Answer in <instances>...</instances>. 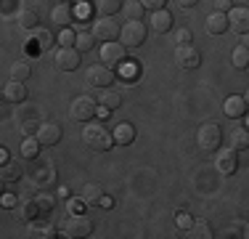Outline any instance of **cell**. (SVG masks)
<instances>
[{
  "instance_id": "cell-1",
  "label": "cell",
  "mask_w": 249,
  "mask_h": 239,
  "mask_svg": "<svg viewBox=\"0 0 249 239\" xmlns=\"http://www.w3.org/2000/svg\"><path fill=\"white\" fill-rule=\"evenodd\" d=\"M82 143H85L90 152H109L114 146V133L109 128H104L101 122H90L82 130Z\"/></svg>"
},
{
  "instance_id": "cell-2",
  "label": "cell",
  "mask_w": 249,
  "mask_h": 239,
  "mask_svg": "<svg viewBox=\"0 0 249 239\" xmlns=\"http://www.w3.org/2000/svg\"><path fill=\"white\" fill-rule=\"evenodd\" d=\"M96 115H98V99H93V96H77L69 106V117L74 122H90Z\"/></svg>"
},
{
  "instance_id": "cell-3",
  "label": "cell",
  "mask_w": 249,
  "mask_h": 239,
  "mask_svg": "<svg viewBox=\"0 0 249 239\" xmlns=\"http://www.w3.org/2000/svg\"><path fill=\"white\" fill-rule=\"evenodd\" d=\"M196 143H199V149H204V152H215V149H220V143H223V130H220V125H217V122H204V125H199V130H196Z\"/></svg>"
},
{
  "instance_id": "cell-4",
  "label": "cell",
  "mask_w": 249,
  "mask_h": 239,
  "mask_svg": "<svg viewBox=\"0 0 249 239\" xmlns=\"http://www.w3.org/2000/svg\"><path fill=\"white\" fill-rule=\"evenodd\" d=\"M124 59H127V48H124L122 43H117V40H111V43H101L98 61L104 64V67H109V69L122 67Z\"/></svg>"
},
{
  "instance_id": "cell-5",
  "label": "cell",
  "mask_w": 249,
  "mask_h": 239,
  "mask_svg": "<svg viewBox=\"0 0 249 239\" xmlns=\"http://www.w3.org/2000/svg\"><path fill=\"white\" fill-rule=\"evenodd\" d=\"M93 234V220L82 213H72L64 220V237L69 239H80V237H90Z\"/></svg>"
},
{
  "instance_id": "cell-6",
  "label": "cell",
  "mask_w": 249,
  "mask_h": 239,
  "mask_svg": "<svg viewBox=\"0 0 249 239\" xmlns=\"http://www.w3.org/2000/svg\"><path fill=\"white\" fill-rule=\"evenodd\" d=\"M90 32L96 35V40H101V43H111V40H120L122 27L111 19V16H98V19L93 21Z\"/></svg>"
},
{
  "instance_id": "cell-7",
  "label": "cell",
  "mask_w": 249,
  "mask_h": 239,
  "mask_svg": "<svg viewBox=\"0 0 249 239\" xmlns=\"http://www.w3.org/2000/svg\"><path fill=\"white\" fill-rule=\"evenodd\" d=\"M53 64L61 72H74L80 67V51L74 45H61L58 51H53Z\"/></svg>"
},
{
  "instance_id": "cell-8",
  "label": "cell",
  "mask_w": 249,
  "mask_h": 239,
  "mask_svg": "<svg viewBox=\"0 0 249 239\" xmlns=\"http://www.w3.org/2000/svg\"><path fill=\"white\" fill-rule=\"evenodd\" d=\"M85 80H88V85H93V88H111L114 85V69H109V67H104V64H93L90 69L85 72Z\"/></svg>"
},
{
  "instance_id": "cell-9",
  "label": "cell",
  "mask_w": 249,
  "mask_h": 239,
  "mask_svg": "<svg viewBox=\"0 0 249 239\" xmlns=\"http://www.w3.org/2000/svg\"><path fill=\"white\" fill-rule=\"evenodd\" d=\"M120 40L124 48H138L146 43V27L143 21H127L120 32Z\"/></svg>"
},
{
  "instance_id": "cell-10",
  "label": "cell",
  "mask_w": 249,
  "mask_h": 239,
  "mask_svg": "<svg viewBox=\"0 0 249 239\" xmlns=\"http://www.w3.org/2000/svg\"><path fill=\"white\" fill-rule=\"evenodd\" d=\"M215 170L220 173V176H233L236 170H239V154H236V149H217L215 154Z\"/></svg>"
},
{
  "instance_id": "cell-11",
  "label": "cell",
  "mask_w": 249,
  "mask_h": 239,
  "mask_svg": "<svg viewBox=\"0 0 249 239\" xmlns=\"http://www.w3.org/2000/svg\"><path fill=\"white\" fill-rule=\"evenodd\" d=\"M175 61L180 69H196L201 64V53L194 45H178L175 48Z\"/></svg>"
},
{
  "instance_id": "cell-12",
  "label": "cell",
  "mask_w": 249,
  "mask_h": 239,
  "mask_svg": "<svg viewBox=\"0 0 249 239\" xmlns=\"http://www.w3.org/2000/svg\"><path fill=\"white\" fill-rule=\"evenodd\" d=\"M228 27L239 35L249 32V8L247 5H233V8L228 11Z\"/></svg>"
},
{
  "instance_id": "cell-13",
  "label": "cell",
  "mask_w": 249,
  "mask_h": 239,
  "mask_svg": "<svg viewBox=\"0 0 249 239\" xmlns=\"http://www.w3.org/2000/svg\"><path fill=\"white\" fill-rule=\"evenodd\" d=\"M61 125H56V122H43L40 125V130H37V141L43 143V146H56L58 141H61Z\"/></svg>"
},
{
  "instance_id": "cell-14",
  "label": "cell",
  "mask_w": 249,
  "mask_h": 239,
  "mask_svg": "<svg viewBox=\"0 0 249 239\" xmlns=\"http://www.w3.org/2000/svg\"><path fill=\"white\" fill-rule=\"evenodd\" d=\"M247 109H249V106H247V99H244V96H228V99H225V104H223L225 117H231V120L244 117Z\"/></svg>"
},
{
  "instance_id": "cell-15",
  "label": "cell",
  "mask_w": 249,
  "mask_h": 239,
  "mask_svg": "<svg viewBox=\"0 0 249 239\" xmlns=\"http://www.w3.org/2000/svg\"><path fill=\"white\" fill-rule=\"evenodd\" d=\"M151 29L159 35L170 32L173 29V14L167 8H159V11H151Z\"/></svg>"
},
{
  "instance_id": "cell-16",
  "label": "cell",
  "mask_w": 249,
  "mask_h": 239,
  "mask_svg": "<svg viewBox=\"0 0 249 239\" xmlns=\"http://www.w3.org/2000/svg\"><path fill=\"white\" fill-rule=\"evenodd\" d=\"M3 99L8 101V104H21V101L27 99V88H24V82H19V80L5 82V85H3Z\"/></svg>"
},
{
  "instance_id": "cell-17",
  "label": "cell",
  "mask_w": 249,
  "mask_h": 239,
  "mask_svg": "<svg viewBox=\"0 0 249 239\" xmlns=\"http://www.w3.org/2000/svg\"><path fill=\"white\" fill-rule=\"evenodd\" d=\"M204 27H207V32H210V35L228 32V14H223V11H212V14L207 16Z\"/></svg>"
},
{
  "instance_id": "cell-18",
  "label": "cell",
  "mask_w": 249,
  "mask_h": 239,
  "mask_svg": "<svg viewBox=\"0 0 249 239\" xmlns=\"http://www.w3.org/2000/svg\"><path fill=\"white\" fill-rule=\"evenodd\" d=\"M40 215H43V210H40V205H37V199H24V202H19L16 205V218H21V220H37Z\"/></svg>"
},
{
  "instance_id": "cell-19",
  "label": "cell",
  "mask_w": 249,
  "mask_h": 239,
  "mask_svg": "<svg viewBox=\"0 0 249 239\" xmlns=\"http://www.w3.org/2000/svg\"><path fill=\"white\" fill-rule=\"evenodd\" d=\"M74 16H77V14H74V8H72L69 3H58L56 8L51 11V19L56 21L58 27H69V24L74 21Z\"/></svg>"
},
{
  "instance_id": "cell-20",
  "label": "cell",
  "mask_w": 249,
  "mask_h": 239,
  "mask_svg": "<svg viewBox=\"0 0 249 239\" xmlns=\"http://www.w3.org/2000/svg\"><path fill=\"white\" fill-rule=\"evenodd\" d=\"M98 106H104V109L114 112L122 106V96L114 91V88H101V96H98Z\"/></svg>"
},
{
  "instance_id": "cell-21",
  "label": "cell",
  "mask_w": 249,
  "mask_h": 239,
  "mask_svg": "<svg viewBox=\"0 0 249 239\" xmlns=\"http://www.w3.org/2000/svg\"><path fill=\"white\" fill-rule=\"evenodd\" d=\"M111 133H114V143H122V146H127V143L135 141V128L130 122H117Z\"/></svg>"
},
{
  "instance_id": "cell-22",
  "label": "cell",
  "mask_w": 249,
  "mask_h": 239,
  "mask_svg": "<svg viewBox=\"0 0 249 239\" xmlns=\"http://www.w3.org/2000/svg\"><path fill=\"white\" fill-rule=\"evenodd\" d=\"M122 11H124V16H127V21H143V14L149 8H146L141 0H124Z\"/></svg>"
},
{
  "instance_id": "cell-23",
  "label": "cell",
  "mask_w": 249,
  "mask_h": 239,
  "mask_svg": "<svg viewBox=\"0 0 249 239\" xmlns=\"http://www.w3.org/2000/svg\"><path fill=\"white\" fill-rule=\"evenodd\" d=\"M29 43H37L40 51H48V48H51L53 43H56V38H53L51 29L37 27V29H32V38H29Z\"/></svg>"
},
{
  "instance_id": "cell-24",
  "label": "cell",
  "mask_w": 249,
  "mask_h": 239,
  "mask_svg": "<svg viewBox=\"0 0 249 239\" xmlns=\"http://www.w3.org/2000/svg\"><path fill=\"white\" fill-rule=\"evenodd\" d=\"M188 237L191 239H212L215 234H212V229H210V223H207V220H194L191 223V229L186 231Z\"/></svg>"
},
{
  "instance_id": "cell-25",
  "label": "cell",
  "mask_w": 249,
  "mask_h": 239,
  "mask_svg": "<svg viewBox=\"0 0 249 239\" xmlns=\"http://www.w3.org/2000/svg\"><path fill=\"white\" fill-rule=\"evenodd\" d=\"M80 197L88 202V205H98L101 197H104V189H101L98 183H85V186H82V191H80Z\"/></svg>"
},
{
  "instance_id": "cell-26",
  "label": "cell",
  "mask_w": 249,
  "mask_h": 239,
  "mask_svg": "<svg viewBox=\"0 0 249 239\" xmlns=\"http://www.w3.org/2000/svg\"><path fill=\"white\" fill-rule=\"evenodd\" d=\"M231 64L236 69H249V48L247 45H236L231 53Z\"/></svg>"
},
{
  "instance_id": "cell-27",
  "label": "cell",
  "mask_w": 249,
  "mask_h": 239,
  "mask_svg": "<svg viewBox=\"0 0 249 239\" xmlns=\"http://www.w3.org/2000/svg\"><path fill=\"white\" fill-rule=\"evenodd\" d=\"M21 173H24V167H21L19 162H5L3 170H0V178H3L5 183H11V181H19Z\"/></svg>"
},
{
  "instance_id": "cell-28",
  "label": "cell",
  "mask_w": 249,
  "mask_h": 239,
  "mask_svg": "<svg viewBox=\"0 0 249 239\" xmlns=\"http://www.w3.org/2000/svg\"><path fill=\"white\" fill-rule=\"evenodd\" d=\"M32 77V67L27 61H16L11 64V80H19V82H27Z\"/></svg>"
},
{
  "instance_id": "cell-29",
  "label": "cell",
  "mask_w": 249,
  "mask_h": 239,
  "mask_svg": "<svg viewBox=\"0 0 249 239\" xmlns=\"http://www.w3.org/2000/svg\"><path fill=\"white\" fill-rule=\"evenodd\" d=\"M16 21H19V27L21 29H29V32H32V29H37V14H35V11H29V8H24V11H19V16H16Z\"/></svg>"
},
{
  "instance_id": "cell-30",
  "label": "cell",
  "mask_w": 249,
  "mask_h": 239,
  "mask_svg": "<svg viewBox=\"0 0 249 239\" xmlns=\"http://www.w3.org/2000/svg\"><path fill=\"white\" fill-rule=\"evenodd\" d=\"M231 146H233L236 152H244V149H249V130L247 128H236L233 136H231Z\"/></svg>"
},
{
  "instance_id": "cell-31",
  "label": "cell",
  "mask_w": 249,
  "mask_h": 239,
  "mask_svg": "<svg viewBox=\"0 0 249 239\" xmlns=\"http://www.w3.org/2000/svg\"><path fill=\"white\" fill-rule=\"evenodd\" d=\"M122 5H124L122 0H96V11L101 16H114Z\"/></svg>"
},
{
  "instance_id": "cell-32",
  "label": "cell",
  "mask_w": 249,
  "mask_h": 239,
  "mask_svg": "<svg viewBox=\"0 0 249 239\" xmlns=\"http://www.w3.org/2000/svg\"><path fill=\"white\" fill-rule=\"evenodd\" d=\"M40 146H43V143L37 141V136H27L24 143H21V154H24L27 159H35L40 154Z\"/></svg>"
},
{
  "instance_id": "cell-33",
  "label": "cell",
  "mask_w": 249,
  "mask_h": 239,
  "mask_svg": "<svg viewBox=\"0 0 249 239\" xmlns=\"http://www.w3.org/2000/svg\"><path fill=\"white\" fill-rule=\"evenodd\" d=\"M29 237L51 239V237H56V229H53L51 223H37V220H32V226H29Z\"/></svg>"
},
{
  "instance_id": "cell-34",
  "label": "cell",
  "mask_w": 249,
  "mask_h": 239,
  "mask_svg": "<svg viewBox=\"0 0 249 239\" xmlns=\"http://www.w3.org/2000/svg\"><path fill=\"white\" fill-rule=\"evenodd\" d=\"M93 43H96V35H93V32H80V35H77L74 48L80 53H85V51H90V48H93Z\"/></svg>"
},
{
  "instance_id": "cell-35",
  "label": "cell",
  "mask_w": 249,
  "mask_h": 239,
  "mask_svg": "<svg viewBox=\"0 0 249 239\" xmlns=\"http://www.w3.org/2000/svg\"><path fill=\"white\" fill-rule=\"evenodd\" d=\"M35 199H37V205H40V210H43V215H45V213H51L53 207H56V199H53L51 194H37Z\"/></svg>"
},
{
  "instance_id": "cell-36",
  "label": "cell",
  "mask_w": 249,
  "mask_h": 239,
  "mask_svg": "<svg viewBox=\"0 0 249 239\" xmlns=\"http://www.w3.org/2000/svg\"><path fill=\"white\" fill-rule=\"evenodd\" d=\"M191 40H194V35H191V29H188V27H183V29H178V32H175V43L178 45H191Z\"/></svg>"
},
{
  "instance_id": "cell-37",
  "label": "cell",
  "mask_w": 249,
  "mask_h": 239,
  "mask_svg": "<svg viewBox=\"0 0 249 239\" xmlns=\"http://www.w3.org/2000/svg\"><path fill=\"white\" fill-rule=\"evenodd\" d=\"M58 43H61V45H74L77 43V35L72 32V29H64V32L58 35Z\"/></svg>"
},
{
  "instance_id": "cell-38",
  "label": "cell",
  "mask_w": 249,
  "mask_h": 239,
  "mask_svg": "<svg viewBox=\"0 0 249 239\" xmlns=\"http://www.w3.org/2000/svg\"><path fill=\"white\" fill-rule=\"evenodd\" d=\"M141 3H143L149 11H159V8H164V5H167V0H141Z\"/></svg>"
},
{
  "instance_id": "cell-39",
  "label": "cell",
  "mask_w": 249,
  "mask_h": 239,
  "mask_svg": "<svg viewBox=\"0 0 249 239\" xmlns=\"http://www.w3.org/2000/svg\"><path fill=\"white\" fill-rule=\"evenodd\" d=\"M191 223H194V220H191V215H188V213H180V215H178V226H180V229H191Z\"/></svg>"
},
{
  "instance_id": "cell-40",
  "label": "cell",
  "mask_w": 249,
  "mask_h": 239,
  "mask_svg": "<svg viewBox=\"0 0 249 239\" xmlns=\"http://www.w3.org/2000/svg\"><path fill=\"white\" fill-rule=\"evenodd\" d=\"M231 8H233V0H215V11H223V14H228Z\"/></svg>"
},
{
  "instance_id": "cell-41",
  "label": "cell",
  "mask_w": 249,
  "mask_h": 239,
  "mask_svg": "<svg viewBox=\"0 0 249 239\" xmlns=\"http://www.w3.org/2000/svg\"><path fill=\"white\" fill-rule=\"evenodd\" d=\"M85 205H88V202L80 197V199H72V202H69V210H72V213H82V210H85Z\"/></svg>"
},
{
  "instance_id": "cell-42",
  "label": "cell",
  "mask_w": 249,
  "mask_h": 239,
  "mask_svg": "<svg viewBox=\"0 0 249 239\" xmlns=\"http://www.w3.org/2000/svg\"><path fill=\"white\" fill-rule=\"evenodd\" d=\"M21 130H24L27 136H37L40 125H37V122H32V120H27V122H24V128H21Z\"/></svg>"
},
{
  "instance_id": "cell-43",
  "label": "cell",
  "mask_w": 249,
  "mask_h": 239,
  "mask_svg": "<svg viewBox=\"0 0 249 239\" xmlns=\"http://www.w3.org/2000/svg\"><path fill=\"white\" fill-rule=\"evenodd\" d=\"M16 205V197L14 194H3V207H14Z\"/></svg>"
},
{
  "instance_id": "cell-44",
  "label": "cell",
  "mask_w": 249,
  "mask_h": 239,
  "mask_svg": "<svg viewBox=\"0 0 249 239\" xmlns=\"http://www.w3.org/2000/svg\"><path fill=\"white\" fill-rule=\"evenodd\" d=\"M196 3H199V0H178V5H180V8H194Z\"/></svg>"
},
{
  "instance_id": "cell-45",
  "label": "cell",
  "mask_w": 249,
  "mask_h": 239,
  "mask_svg": "<svg viewBox=\"0 0 249 239\" xmlns=\"http://www.w3.org/2000/svg\"><path fill=\"white\" fill-rule=\"evenodd\" d=\"M98 205H101V207H111L114 202H111V197H106V194H104V197H101V202H98Z\"/></svg>"
},
{
  "instance_id": "cell-46",
  "label": "cell",
  "mask_w": 249,
  "mask_h": 239,
  "mask_svg": "<svg viewBox=\"0 0 249 239\" xmlns=\"http://www.w3.org/2000/svg\"><path fill=\"white\" fill-rule=\"evenodd\" d=\"M5 162H8V149H0V165H5Z\"/></svg>"
},
{
  "instance_id": "cell-47",
  "label": "cell",
  "mask_w": 249,
  "mask_h": 239,
  "mask_svg": "<svg viewBox=\"0 0 249 239\" xmlns=\"http://www.w3.org/2000/svg\"><path fill=\"white\" fill-rule=\"evenodd\" d=\"M241 45H247V48H249V32H247V35H241Z\"/></svg>"
},
{
  "instance_id": "cell-48",
  "label": "cell",
  "mask_w": 249,
  "mask_h": 239,
  "mask_svg": "<svg viewBox=\"0 0 249 239\" xmlns=\"http://www.w3.org/2000/svg\"><path fill=\"white\" fill-rule=\"evenodd\" d=\"M58 3H69V5H72V3H82V0H58Z\"/></svg>"
},
{
  "instance_id": "cell-49",
  "label": "cell",
  "mask_w": 249,
  "mask_h": 239,
  "mask_svg": "<svg viewBox=\"0 0 249 239\" xmlns=\"http://www.w3.org/2000/svg\"><path fill=\"white\" fill-rule=\"evenodd\" d=\"M241 237H247V239H249V223L244 226V234H241Z\"/></svg>"
},
{
  "instance_id": "cell-50",
  "label": "cell",
  "mask_w": 249,
  "mask_h": 239,
  "mask_svg": "<svg viewBox=\"0 0 249 239\" xmlns=\"http://www.w3.org/2000/svg\"><path fill=\"white\" fill-rule=\"evenodd\" d=\"M244 99H247V106H249V88H247V96H244Z\"/></svg>"
}]
</instances>
